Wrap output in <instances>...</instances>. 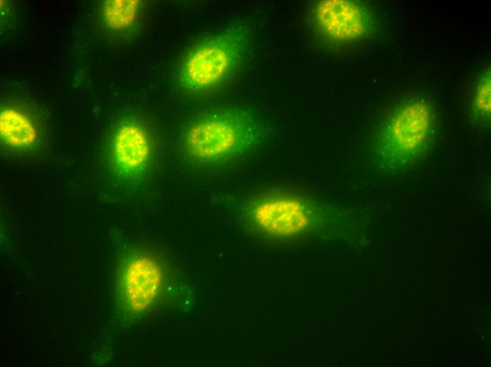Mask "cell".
<instances>
[{
  "instance_id": "6da1fadb",
  "label": "cell",
  "mask_w": 491,
  "mask_h": 367,
  "mask_svg": "<svg viewBox=\"0 0 491 367\" xmlns=\"http://www.w3.org/2000/svg\"><path fill=\"white\" fill-rule=\"evenodd\" d=\"M266 135L265 125L254 112L232 107L195 119L183 131L181 142L191 159L212 163L248 152L260 144Z\"/></svg>"
},
{
  "instance_id": "7a4b0ae2",
  "label": "cell",
  "mask_w": 491,
  "mask_h": 367,
  "mask_svg": "<svg viewBox=\"0 0 491 367\" xmlns=\"http://www.w3.org/2000/svg\"><path fill=\"white\" fill-rule=\"evenodd\" d=\"M250 40L248 26L236 23L198 42L181 61L177 72L178 86L193 92L218 86L241 64Z\"/></svg>"
},
{
  "instance_id": "3957f363",
  "label": "cell",
  "mask_w": 491,
  "mask_h": 367,
  "mask_svg": "<svg viewBox=\"0 0 491 367\" xmlns=\"http://www.w3.org/2000/svg\"><path fill=\"white\" fill-rule=\"evenodd\" d=\"M431 109L422 102L399 108L382 127L376 143L379 167L387 173H399L424 152L432 137Z\"/></svg>"
},
{
  "instance_id": "277c9868",
  "label": "cell",
  "mask_w": 491,
  "mask_h": 367,
  "mask_svg": "<svg viewBox=\"0 0 491 367\" xmlns=\"http://www.w3.org/2000/svg\"><path fill=\"white\" fill-rule=\"evenodd\" d=\"M320 207L317 202L298 194L270 191L250 200L247 212L260 231L272 237L288 238L308 231Z\"/></svg>"
},
{
  "instance_id": "5b68a950",
  "label": "cell",
  "mask_w": 491,
  "mask_h": 367,
  "mask_svg": "<svg viewBox=\"0 0 491 367\" xmlns=\"http://www.w3.org/2000/svg\"><path fill=\"white\" fill-rule=\"evenodd\" d=\"M152 145L146 126L128 118L115 128L110 143L109 165L112 176L122 184H138L147 175Z\"/></svg>"
},
{
  "instance_id": "8992f818",
  "label": "cell",
  "mask_w": 491,
  "mask_h": 367,
  "mask_svg": "<svg viewBox=\"0 0 491 367\" xmlns=\"http://www.w3.org/2000/svg\"><path fill=\"white\" fill-rule=\"evenodd\" d=\"M162 267L149 252L127 254L119 267L116 292L119 303L128 313L145 311L156 300L162 282Z\"/></svg>"
},
{
  "instance_id": "52a82bcc",
  "label": "cell",
  "mask_w": 491,
  "mask_h": 367,
  "mask_svg": "<svg viewBox=\"0 0 491 367\" xmlns=\"http://www.w3.org/2000/svg\"><path fill=\"white\" fill-rule=\"evenodd\" d=\"M311 13L317 30L337 41L361 38L368 32L371 25L368 11L351 1H320L314 5Z\"/></svg>"
},
{
  "instance_id": "ba28073f",
  "label": "cell",
  "mask_w": 491,
  "mask_h": 367,
  "mask_svg": "<svg viewBox=\"0 0 491 367\" xmlns=\"http://www.w3.org/2000/svg\"><path fill=\"white\" fill-rule=\"evenodd\" d=\"M0 136L4 146L16 151L34 148L40 139L38 128L30 116L13 107L1 110Z\"/></svg>"
},
{
  "instance_id": "9c48e42d",
  "label": "cell",
  "mask_w": 491,
  "mask_h": 367,
  "mask_svg": "<svg viewBox=\"0 0 491 367\" xmlns=\"http://www.w3.org/2000/svg\"><path fill=\"white\" fill-rule=\"evenodd\" d=\"M141 3L138 0H109L102 5V17L111 30H121L131 26L140 13Z\"/></svg>"
},
{
  "instance_id": "30bf717a",
  "label": "cell",
  "mask_w": 491,
  "mask_h": 367,
  "mask_svg": "<svg viewBox=\"0 0 491 367\" xmlns=\"http://www.w3.org/2000/svg\"><path fill=\"white\" fill-rule=\"evenodd\" d=\"M477 113L489 121L490 116V76H485L480 84L475 97Z\"/></svg>"
}]
</instances>
